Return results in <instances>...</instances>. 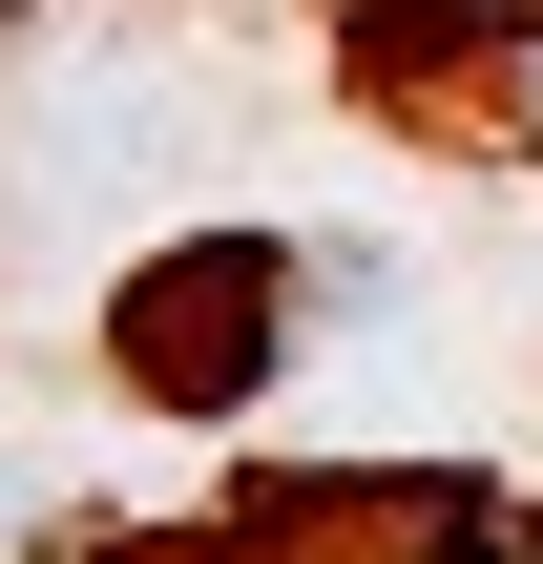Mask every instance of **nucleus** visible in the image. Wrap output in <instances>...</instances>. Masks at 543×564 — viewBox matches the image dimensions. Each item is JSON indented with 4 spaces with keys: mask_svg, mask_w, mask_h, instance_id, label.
Segmentation results:
<instances>
[{
    "mask_svg": "<svg viewBox=\"0 0 543 564\" xmlns=\"http://www.w3.org/2000/svg\"><path fill=\"white\" fill-rule=\"evenodd\" d=\"M314 314H356V251L188 230V251H146V272H126L105 356H126V398H167V419H251V398L293 377V335H314Z\"/></svg>",
    "mask_w": 543,
    "mask_h": 564,
    "instance_id": "obj_1",
    "label": "nucleus"
},
{
    "mask_svg": "<svg viewBox=\"0 0 543 564\" xmlns=\"http://www.w3.org/2000/svg\"><path fill=\"white\" fill-rule=\"evenodd\" d=\"M84 564H543V523L502 481H230L209 523H146Z\"/></svg>",
    "mask_w": 543,
    "mask_h": 564,
    "instance_id": "obj_2",
    "label": "nucleus"
},
{
    "mask_svg": "<svg viewBox=\"0 0 543 564\" xmlns=\"http://www.w3.org/2000/svg\"><path fill=\"white\" fill-rule=\"evenodd\" d=\"M356 84L439 105V147H523L543 167V21H502V0H377L356 21Z\"/></svg>",
    "mask_w": 543,
    "mask_h": 564,
    "instance_id": "obj_3",
    "label": "nucleus"
}]
</instances>
